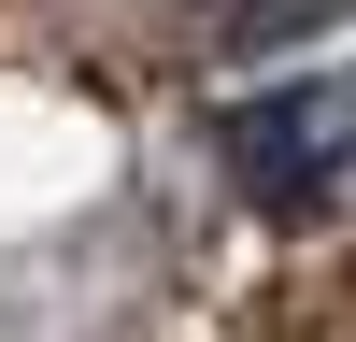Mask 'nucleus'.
Wrapping results in <instances>:
<instances>
[{
  "instance_id": "f03ea898",
  "label": "nucleus",
  "mask_w": 356,
  "mask_h": 342,
  "mask_svg": "<svg viewBox=\"0 0 356 342\" xmlns=\"http://www.w3.org/2000/svg\"><path fill=\"white\" fill-rule=\"evenodd\" d=\"M300 15H328V0H228V28H300Z\"/></svg>"
},
{
  "instance_id": "f257e3e1",
  "label": "nucleus",
  "mask_w": 356,
  "mask_h": 342,
  "mask_svg": "<svg viewBox=\"0 0 356 342\" xmlns=\"http://www.w3.org/2000/svg\"><path fill=\"white\" fill-rule=\"evenodd\" d=\"M228 171H243L257 214H328L342 171H356V86L314 72V86H257L228 114Z\"/></svg>"
}]
</instances>
